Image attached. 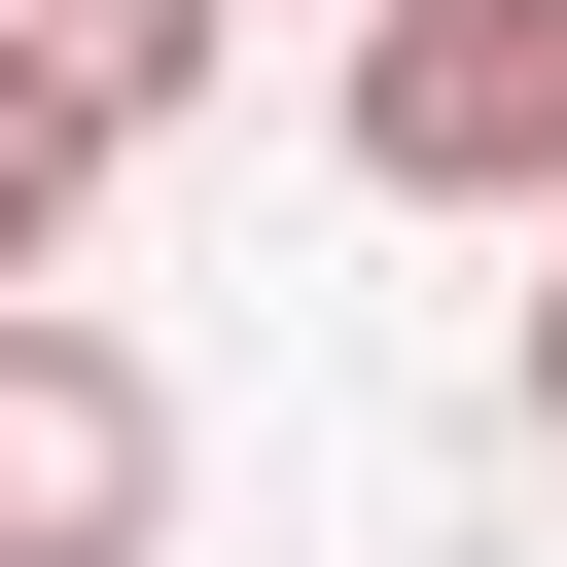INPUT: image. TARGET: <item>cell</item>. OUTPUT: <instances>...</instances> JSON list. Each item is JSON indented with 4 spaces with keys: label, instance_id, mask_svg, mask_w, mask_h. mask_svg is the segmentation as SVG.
<instances>
[{
    "label": "cell",
    "instance_id": "cell-1",
    "mask_svg": "<svg viewBox=\"0 0 567 567\" xmlns=\"http://www.w3.org/2000/svg\"><path fill=\"white\" fill-rule=\"evenodd\" d=\"M354 177L390 213H567V0H354Z\"/></svg>",
    "mask_w": 567,
    "mask_h": 567
},
{
    "label": "cell",
    "instance_id": "cell-2",
    "mask_svg": "<svg viewBox=\"0 0 567 567\" xmlns=\"http://www.w3.org/2000/svg\"><path fill=\"white\" fill-rule=\"evenodd\" d=\"M142 532H177V390L0 284V567H142Z\"/></svg>",
    "mask_w": 567,
    "mask_h": 567
},
{
    "label": "cell",
    "instance_id": "cell-3",
    "mask_svg": "<svg viewBox=\"0 0 567 567\" xmlns=\"http://www.w3.org/2000/svg\"><path fill=\"white\" fill-rule=\"evenodd\" d=\"M0 35H35V71H71V106H106V142H177V106H213V35H248V0H0Z\"/></svg>",
    "mask_w": 567,
    "mask_h": 567
},
{
    "label": "cell",
    "instance_id": "cell-4",
    "mask_svg": "<svg viewBox=\"0 0 567 567\" xmlns=\"http://www.w3.org/2000/svg\"><path fill=\"white\" fill-rule=\"evenodd\" d=\"M71 213H106V106H71V71L0 35V284H71Z\"/></svg>",
    "mask_w": 567,
    "mask_h": 567
},
{
    "label": "cell",
    "instance_id": "cell-5",
    "mask_svg": "<svg viewBox=\"0 0 567 567\" xmlns=\"http://www.w3.org/2000/svg\"><path fill=\"white\" fill-rule=\"evenodd\" d=\"M532 461H567V284H532Z\"/></svg>",
    "mask_w": 567,
    "mask_h": 567
}]
</instances>
